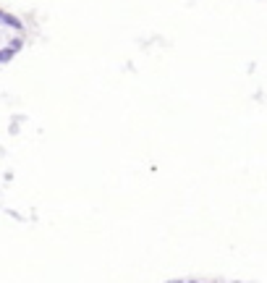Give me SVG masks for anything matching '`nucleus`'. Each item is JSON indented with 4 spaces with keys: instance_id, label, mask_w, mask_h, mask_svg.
<instances>
[{
    "instance_id": "2",
    "label": "nucleus",
    "mask_w": 267,
    "mask_h": 283,
    "mask_svg": "<svg viewBox=\"0 0 267 283\" xmlns=\"http://www.w3.org/2000/svg\"><path fill=\"white\" fill-rule=\"evenodd\" d=\"M168 283H183V280H168Z\"/></svg>"
},
{
    "instance_id": "3",
    "label": "nucleus",
    "mask_w": 267,
    "mask_h": 283,
    "mask_svg": "<svg viewBox=\"0 0 267 283\" xmlns=\"http://www.w3.org/2000/svg\"><path fill=\"white\" fill-rule=\"evenodd\" d=\"M186 283H196V280H186Z\"/></svg>"
},
{
    "instance_id": "1",
    "label": "nucleus",
    "mask_w": 267,
    "mask_h": 283,
    "mask_svg": "<svg viewBox=\"0 0 267 283\" xmlns=\"http://www.w3.org/2000/svg\"><path fill=\"white\" fill-rule=\"evenodd\" d=\"M0 24H6V27H11V29H24V24H21L16 16H11V14H6V11H0Z\"/></svg>"
}]
</instances>
